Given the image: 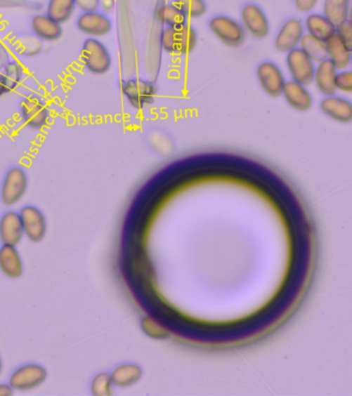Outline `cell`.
I'll list each match as a JSON object with an SVG mask.
<instances>
[{
    "label": "cell",
    "mask_w": 352,
    "mask_h": 396,
    "mask_svg": "<svg viewBox=\"0 0 352 396\" xmlns=\"http://www.w3.org/2000/svg\"><path fill=\"white\" fill-rule=\"evenodd\" d=\"M197 43V32L188 24L178 28L166 27L160 37L162 50L169 54H189L195 49Z\"/></svg>",
    "instance_id": "6da1fadb"
},
{
    "label": "cell",
    "mask_w": 352,
    "mask_h": 396,
    "mask_svg": "<svg viewBox=\"0 0 352 396\" xmlns=\"http://www.w3.org/2000/svg\"><path fill=\"white\" fill-rule=\"evenodd\" d=\"M81 59L85 67L96 76L107 74L111 70L112 57L109 50L93 37L88 39L83 45Z\"/></svg>",
    "instance_id": "7a4b0ae2"
},
{
    "label": "cell",
    "mask_w": 352,
    "mask_h": 396,
    "mask_svg": "<svg viewBox=\"0 0 352 396\" xmlns=\"http://www.w3.org/2000/svg\"><path fill=\"white\" fill-rule=\"evenodd\" d=\"M123 95L136 110H143L155 101L157 87L155 84L143 79H131L121 86Z\"/></svg>",
    "instance_id": "3957f363"
},
{
    "label": "cell",
    "mask_w": 352,
    "mask_h": 396,
    "mask_svg": "<svg viewBox=\"0 0 352 396\" xmlns=\"http://www.w3.org/2000/svg\"><path fill=\"white\" fill-rule=\"evenodd\" d=\"M211 32L224 45L237 48L243 45L246 39L245 30L237 20L226 16H216L209 23Z\"/></svg>",
    "instance_id": "277c9868"
},
{
    "label": "cell",
    "mask_w": 352,
    "mask_h": 396,
    "mask_svg": "<svg viewBox=\"0 0 352 396\" xmlns=\"http://www.w3.org/2000/svg\"><path fill=\"white\" fill-rule=\"evenodd\" d=\"M47 377L48 373L45 367L37 363H30L19 367L12 374L10 385L14 391L25 392L43 385Z\"/></svg>",
    "instance_id": "5b68a950"
},
{
    "label": "cell",
    "mask_w": 352,
    "mask_h": 396,
    "mask_svg": "<svg viewBox=\"0 0 352 396\" xmlns=\"http://www.w3.org/2000/svg\"><path fill=\"white\" fill-rule=\"evenodd\" d=\"M28 178L21 167H13L6 173L1 187V200L6 206H14L25 195Z\"/></svg>",
    "instance_id": "8992f818"
},
{
    "label": "cell",
    "mask_w": 352,
    "mask_h": 396,
    "mask_svg": "<svg viewBox=\"0 0 352 396\" xmlns=\"http://www.w3.org/2000/svg\"><path fill=\"white\" fill-rule=\"evenodd\" d=\"M286 66L294 82L302 84L304 86H309L313 83L315 65L300 48H296L287 53Z\"/></svg>",
    "instance_id": "52a82bcc"
},
{
    "label": "cell",
    "mask_w": 352,
    "mask_h": 396,
    "mask_svg": "<svg viewBox=\"0 0 352 396\" xmlns=\"http://www.w3.org/2000/svg\"><path fill=\"white\" fill-rule=\"evenodd\" d=\"M21 117L26 126L39 131L49 123L50 111L45 101L39 96L30 95L22 103Z\"/></svg>",
    "instance_id": "ba28073f"
},
{
    "label": "cell",
    "mask_w": 352,
    "mask_h": 396,
    "mask_svg": "<svg viewBox=\"0 0 352 396\" xmlns=\"http://www.w3.org/2000/svg\"><path fill=\"white\" fill-rule=\"evenodd\" d=\"M256 76L259 85L263 91L270 98H279L282 95L285 77L278 65L272 61H265L257 66Z\"/></svg>",
    "instance_id": "9c48e42d"
},
{
    "label": "cell",
    "mask_w": 352,
    "mask_h": 396,
    "mask_svg": "<svg viewBox=\"0 0 352 396\" xmlns=\"http://www.w3.org/2000/svg\"><path fill=\"white\" fill-rule=\"evenodd\" d=\"M24 235L32 243H41L47 235V220L37 206H27L19 213Z\"/></svg>",
    "instance_id": "30bf717a"
},
{
    "label": "cell",
    "mask_w": 352,
    "mask_h": 396,
    "mask_svg": "<svg viewBox=\"0 0 352 396\" xmlns=\"http://www.w3.org/2000/svg\"><path fill=\"white\" fill-rule=\"evenodd\" d=\"M241 19L244 30L256 39H263L270 33L268 18L256 4H246L242 10Z\"/></svg>",
    "instance_id": "8fae6325"
},
{
    "label": "cell",
    "mask_w": 352,
    "mask_h": 396,
    "mask_svg": "<svg viewBox=\"0 0 352 396\" xmlns=\"http://www.w3.org/2000/svg\"><path fill=\"white\" fill-rule=\"evenodd\" d=\"M77 26L81 32L90 37H103L111 32L113 24L111 20L103 13L93 11L85 12L77 20Z\"/></svg>",
    "instance_id": "7c38bea8"
},
{
    "label": "cell",
    "mask_w": 352,
    "mask_h": 396,
    "mask_svg": "<svg viewBox=\"0 0 352 396\" xmlns=\"http://www.w3.org/2000/svg\"><path fill=\"white\" fill-rule=\"evenodd\" d=\"M305 34L302 21L289 19L283 24L275 39V48L278 52L288 53L300 45L301 39Z\"/></svg>",
    "instance_id": "4fadbf2b"
},
{
    "label": "cell",
    "mask_w": 352,
    "mask_h": 396,
    "mask_svg": "<svg viewBox=\"0 0 352 396\" xmlns=\"http://www.w3.org/2000/svg\"><path fill=\"white\" fill-rule=\"evenodd\" d=\"M320 110L325 116L342 124L352 121V103L349 99L341 96H325L320 103Z\"/></svg>",
    "instance_id": "5bb4252c"
},
{
    "label": "cell",
    "mask_w": 352,
    "mask_h": 396,
    "mask_svg": "<svg viewBox=\"0 0 352 396\" xmlns=\"http://www.w3.org/2000/svg\"><path fill=\"white\" fill-rule=\"evenodd\" d=\"M282 95L288 105L298 112L309 111L313 105V96L307 86L292 80L285 82Z\"/></svg>",
    "instance_id": "9a60e30c"
},
{
    "label": "cell",
    "mask_w": 352,
    "mask_h": 396,
    "mask_svg": "<svg viewBox=\"0 0 352 396\" xmlns=\"http://www.w3.org/2000/svg\"><path fill=\"white\" fill-rule=\"evenodd\" d=\"M24 231L19 213L10 211L0 220V242L4 245L16 246L23 239Z\"/></svg>",
    "instance_id": "2e32d148"
},
{
    "label": "cell",
    "mask_w": 352,
    "mask_h": 396,
    "mask_svg": "<svg viewBox=\"0 0 352 396\" xmlns=\"http://www.w3.org/2000/svg\"><path fill=\"white\" fill-rule=\"evenodd\" d=\"M337 74L338 70L329 59L321 61L318 66H315L313 83L321 94L325 96L335 95Z\"/></svg>",
    "instance_id": "e0dca14e"
},
{
    "label": "cell",
    "mask_w": 352,
    "mask_h": 396,
    "mask_svg": "<svg viewBox=\"0 0 352 396\" xmlns=\"http://www.w3.org/2000/svg\"><path fill=\"white\" fill-rule=\"evenodd\" d=\"M0 270L10 279H18L23 275V261L15 246L4 245L0 248Z\"/></svg>",
    "instance_id": "ac0fdd59"
},
{
    "label": "cell",
    "mask_w": 352,
    "mask_h": 396,
    "mask_svg": "<svg viewBox=\"0 0 352 396\" xmlns=\"http://www.w3.org/2000/svg\"><path fill=\"white\" fill-rule=\"evenodd\" d=\"M32 32L37 39L44 41H55L63 37L61 24L47 15L39 14L32 18Z\"/></svg>",
    "instance_id": "d6986e66"
},
{
    "label": "cell",
    "mask_w": 352,
    "mask_h": 396,
    "mask_svg": "<svg viewBox=\"0 0 352 396\" xmlns=\"http://www.w3.org/2000/svg\"><path fill=\"white\" fill-rule=\"evenodd\" d=\"M327 59L332 61L337 70H346L351 63V49L337 35V33L325 41Z\"/></svg>",
    "instance_id": "ffe728a7"
},
{
    "label": "cell",
    "mask_w": 352,
    "mask_h": 396,
    "mask_svg": "<svg viewBox=\"0 0 352 396\" xmlns=\"http://www.w3.org/2000/svg\"><path fill=\"white\" fill-rule=\"evenodd\" d=\"M304 28L308 34L323 41H327L336 33V26L320 14H310L307 16Z\"/></svg>",
    "instance_id": "44dd1931"
},
{
    "label": "cell",
    "mask_w": 352,
    "mask_h": 396,
    "mask_svg": "<svg viewBox=\"0 0 352 396\" xmlns=\"http://www.w3.org/2000/svg\"><path fill=\"white\" fill-rule=\"evenodd\" d=\"M114 386L119 388H127L138 383L142 378V369L138 365L122 364L116 367L111 374Z\"/></svg>",
    "instance_id": "7402d4cb"
},
{
    "label": "cell",
    "mask_w": 352,
    "mask_h": 396,
    "mask_svg": "<svg viewBox=\"0 0 352 396\" xmlns=\"http://www.w3.org/2000/svg\"><path fill=\"white\" fill-rule=\"evenodd\" d=\"M349 11L351 0H325L323 4V16L335 26L348 20Z\"/></svg>",
    "instance_id": "603a6c76"
},
{
    "label": "cell",
    "mask_w": 352,
    "mask_h": 396,
    "mask_svg": "<svg viewBox=\"0 0 352 396\" xmlns=\"http://www.w3.org/2000/svg\"><path fill=\"white\" fill-rule=\"evenodd\" d=\"M300 49L313 62H321L327 59V44L312 35L305 33L300 41Z\"/></svg>",
    "instance_id": "cb8c5ba5"
},
{
    "label": "cell",
    "mask_w": 352,
    "mask_h": 396,
    "mask_svg": "<svg viewBox=\"0 0 352 396\" xmlns=\"http://www.w3.org/2000/svg\"><path fill=\"white\" fill-rule=\"evenodd\" d=\"M77 8L76 0H49L47 16L59 24L65 23L74 15Z\"/></svg>",
    "instance_id": "d4e9b609"
},
{
    "label": "cell",
    "mask_w": 352,
    "mask_h": 396,
    "mask_svg": "<svg viewBox=\"0 0 352 396\" xmlns=\"http://www.w3.org/2000/svg\"><path fill=\"white\" fill-rule=\"evenodd\" d=\"M156 16L166 27L178 28L188 24V18L174 4L160 6Z\"/></svg>",
    "instance_id": "484cf974"
},
{
    "label": "cell",
    "mask_w": 352,
    "mask_h": 396,
    "mask_svg": "<svg viewBox=\"0 0 352 396\" xmlns=\"http://www.w3.org/2000/svg\"><path fill=\"white\" fill-rule=\"evenodd\" d=\"M14 49L24 57H34L43 50V43L37 37H23L14 41Z\"/></svg>",
    "instance_id": "4316f807"
},
{
    "label": "cell",
    "mask_w": 352,
    "mask_h": 396,
    "mask_svg": "<svg viewBox=\"0 0 352 396\" xmlns=\"http://www.w3.org/2000/svg\"><path fill=\"white\" fill-rule=\"evenodd\" d=\"M173 4L178 6L187 18L197 19L204 16L207 12L204 0H173Z\"/></svg>",
    "instance_id": "83f0119b"
},
{
    "label": "cell",
    "mask_w": 352,
    "mask_h": 396,
    "mask_svg": "<svg viewBox=\"0 0 352 396\" xmlns=\"http://www.w3.org/2000/svg\"><path fill=\"white\" fill-rule=\"evenodd\" d=\"M113 382L111 375L100 373L94 377L91 383V392L94 396H110L113 395Z\"/></svg>",
    "instance_id": "f1b7e54d"
},
{
    "label": "cell",
    "mask_w": 352,
    "mask_h": 396,
    "mask_svg": "<svg viewBox=\"0 0 352 396\" xmlns=\"http://www.w3.org/2000/svg\"><path fill=\"white\" fill-rule=\"evenodd\" d=\"M141 327L145 334L149 338H155V340H162L169 336L168 330L159 324L157 321L154 320L152 317H145L141 322Z\"/></svg>",
    "instance_id": "f546056e"
},
{
    "label": "cell",
    "mask_w": 352,
    "mask_h": 396,
    "mask_svg": "<svg viewBox=\"0 0 352 396\" xmlns=\"http://www.w3.org/2000/svg\"><path fill=\"white\" fill-rule=\"evenodd\" d=\"M2 74L6 77V81L10 84L13 90H15L23 79L24 70L17 61H10L8 65L4 66Z\"/></svg>",
    "instance_id": "4dcf8cb0"
},
{
    "label": "cell",
    "mask_w": 352,
    "mask_h": 396,
    "mask_svg": "<svg viewBox=\"0 0 352 396\" xmlns=\"http://www.w3.org/2000/svg\"><path fill=\"white\" fill-rule=\"evenodd\" d=\"M336 88L343 93L352 92V72L343 70L338 72L336 77Z\"/></svg>",
    "instance_id": "1f68e13d"
},
{
    "label": "cell",
    "mask_w": 352,
    "mask_h": 396,
    "mask_svg": "<svg viewBox=\"0 0 352 396\" xmlns=\"http://www.w3.org/2000/svg\"><path fill=\"white\" fill-rule=\"evenodd\" d=\"M150 143L154 150H156L162 155H169V153L173 152L171 140L166 136L162 138V142H160V133H153L150 138Z\"/></svg>",
    "instance_id": "d6a6232c"
},
{
    "label": "cell",
    "mask_w": 352,
    "mask_h": 396,
    "mask_svg": "<svg viewBox=\"0 0 352 396\" xmlns=\"http://www.w3.org/2000/svg\"><path fill=\"white\" fill-rule=\"evenodd\" d=\"M336 33L345 45L352 50V25L349 20L343 22L340 25L336 26Z\"/></svg>",
    "instance_id": "836d02e7"
},
{
    "label": "cell",
    "mask_w": 352,
    "mask_h": 396,
    "mask_svg": "<svg viewBox=\"0 0 352 396\" xmlns=\"http://www.w3.org/2000/svg\"><path fill=\"white\" fill-rule=\"evenodd\" d=\"M77 8L83 13L93 12L100 8V0H76Z\"/></svg>",
    "instance_id": "e575fe53"
},
{
    "label": "cell",
    "mask_w": 352,
    "mask_h": 396,
    "mask_svg": "<svg viewBox=\"0 0 352 396\" xmlns=\"http://www.w3.org/2000/svg\"><path fill=\"white\" fill-rule=\"evenodd\" d=\"M318 0H294L296 8L302 13H309L315 8Z\"/></svg>",
    "instance_id": "d590c367"
},
{
    "label": "cell",
    "mask_w": 352,
    "mask_h": 396,
    "mask_svg": "<svg viewBox=\"0 0 352 396\" xmlns=\"http://www.w3.org/2000/svg\"><path fill=\"white\" fill-rule=\"evenodd\" d=\"M12 91L13 88L11 87L10 84L6 81V77H4V74L1 72V74H0V98Z\"/></svg>",
    "instance_id": "8d00e7d4"
},
{
    "label": "cell",
    "mask_w": 352,
    "mask_h": 396,
    "mask_svg": "<svg viewBox=\"0 0 352 396\" xmlns=\"http://www.w3.org/2000/svg\"><path fill=\"white\" fill-rule=\"evenodd\" d=\"M115 0H100V8L103 13H107V14L115 10Z\"/></svg>",
    "instance_id": "74e56055"
},
{
    "label": "cell",
    "mask_w": 352,
    "mask_h": 396,
    "mask_svg": "<svg viewBox=\"0 0 352 396\" xmlns=\"http://www.w3.org/2000/svg\"><path fill=\"white\" fill-rule=\"evenodd\" d=\"M14 395V389L11 385L0 384V396H11Z\"/></svg>",
    "instance_id": "f35d334b"
},
{
    "label": "cell",
    "mask_w": 352,
    "mask_h": 396,
    "mask_svg": "<svg viewBox=\"0 0 352 396\" xmlns=\"http://www.w3.org/2000/svg\"><path fill=\"white\" fill-rule=\"evenodd\" d=\"M2 369H4V367H2V360L1 358H0V375H1Z\"/></svg>",
    "instance_id": "ab89813d"
}]
</instances>
